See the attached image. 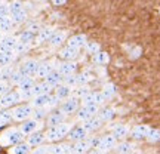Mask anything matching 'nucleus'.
Returning a JSON list of instances; mask_svg holds the SVG:
<instances>
[{"instance_id": "f257e3e1", "label": "nucleus", "mask_w": 160, "mask_h": 154, "mask_svg": "<svg viewBox=\"0 0 160 154\" xmlns=\"http://www.w3.org/2000/svg\"><path fill=\"white\" fill-rule=\"evenodd\" d=\"M71 127H73V123H68V122H64V123H61V125L48 127V131L45 132L46 142H49V144L59 142L61 139L67 138L68 132L71 131Z\"/></svg>"}, {"instance_id": "f03ea898", "label": "nucleus", "mask_w": 160, "mask_h": 154, "mask_svg": "<svg viewBox=\"0 0 160 154\" xmlns=\"http://www.w3.org/2000/svg\"><path fill=\"white\" fill-rule=\"evenodd\" d=\"M25 135L19 131V127H9L0 135V145L2 147H13L17 144L22 142Z\"/></svg>"}, {"instance_id": "7ed1b4c3", "label": "nucleus", "mask_w": 160, "mask_h": 154, "mask_svg": "<svg viewBox=\"0 0 160 154\" xmlns=\"http://www.w3.org/2000/svg\"><path fill=\"white\" fill-rule=\"evenodd\" d=\"M33 111H34V108L31 104H18L17 107L12 108V119H13V122L22 123L25 120L31 119Z\"/></svg>"}, {"instance_id": "20e7f679", "label": "nucleus", "mask_w": 160, "mask_h": 154, "mask_svg": "<svg viewBox=\"0 0 160 154\" xmlns=\"http://www.w3.org/2000/svg\"><path fill=\"white\" fill-rule=\"evenodd\" d=\"M98 139L99 138H86L77 142H73L71 145V154H88L91 151V148H97Z\"/></svg>"}, {"instance_id": "39448f33", "label": "nucleus", "mask_w": 160, "mask_h": 154, "mask_svg": "<svg viewBox=\"0 0 160 154\" xmlns=\"http://www.w3.org/2000/svg\"><path fill=\"white\" fill-rule=\"evenodd\" d=\"M22 101V97L18 91H9L6 92L3 97L0 98V104H2V108H9L12 107H17L18 104Z\"/></svg>"}, {"instance_id": "423d86ee", "label": "nucleus", "mask_w": 160, "mask_h": 154, "mask_svg": "<svg viewBox=\"0 0 160 154\" xmlns=\"http://www.w3.org/2000/svg\"><path fill=\"white\" fill-rule=\"evenodd\" d=\"M99 105H95V104H92V105H82L79 110H77V120L80 122H83L85 123L86 120H89L91 117L98 114V111H99Z\"/></svg>"}, {"instance_id": "0eeeda50", "label": "nucleus", "mask_w": 160, "mask_h": 154, "mask_svg": "<svg viewBox=\"0 0 160 154\" xmlns=\"http://www.w3.org/2000/svg\"><path fill=\"white\" fill-rule=\"evenodd\" d=\"M42 126H43V122H39V120H36L31 117V119L25 120V122H22V123L19 125V131L22 132L24 135H25V138H27L28 135H31V133L40 131Z\"/></svg>"}, {"instance_id": "6e6552de", "label": "nucleus", "mask_w": 160, "mask_h": 154, "mask_svg": "<svg viewBox=\"0 0 160 154\" xmlns=\"http://www.w3.org/2000/svg\"><path fill=\"white\" fill-rule=\"evenodd\" d=\"M117 142H119V141L114 138V135H113V133H110V135H104V137H101L99 139H98L97 148L101 150V151H104V153L107 154L108 151H111V150L116 148Z\"/></svg>"}, {"instance_id": "1a4fd4ad", "label": "nucleus", "mask_w": 160, "mask_h": 154, "mask_svg": "<svg viewBox=\"0 0 160 154\" xmlns=\"http://www.w3.org/2000/svg\"><path fill=\"white\" fill-rule=\"evenodd\" d=\"M79 105H80V101L77 98L70 97V98H67V99H64L62 102L59 104V110H61L65 116H71V114H74V113H77Z\"/></svg>"}, {"instance_id": "9d476101", "label": "nucleus", "mask_w": 160, "mask_h": 154, "mask_svg": "<svg viewBox=\"0 0 160 154\" xmlns=\"http://www.w3.org/2000/svg\"><path fill=\"white\" fill-rule=\"evenodd\" d=\"M40 61L34 59V58H30V59H25L21 65H19V70L22 71V74L25 77H34L36 73H37V68H39Z\"/></svg>"}, {"instance_id": "9b49d317", "label": "nucleus", "mask_w": 160, "mask_h": 154, "mask_svg": "<svg viewBox=\"0 0 160 154\" xmlns=\"http://www.w3.org/2000/svg\"><path fill=\"white\" fill-rule=\"evenodd\" d=\"M65 120H67V116L64 114L59 108H55L48 114V117H46V120H45V125L48 126V127H52V126H57V125L64 123Z\"/></svg>"}, {"instance_id": "f8f14e48", "label": "nucleus", "mask_w": 160, "mask_h": 154, "mask_svg": "<svg viewBox=\"0 0 160 154\" xmlns=\"http://www.w3.org/2000/svg\"><path fill=\"white\" fill-rule=\"evenodd\" d=\"M36 85V80L34 77H25V79L18 85V89L17 91L21 93L22 99H27V98H31V91Z\"/></svg>"}, {"instance_id": "ddd939ff", "label": "nucleus", "mask_w": 160, "mask_h": 154, "mask_svg": "<svg viewBox=\"0 0 160 154\" xmlns=\"http://www.w3.org/2000/svg\"><path fill=\"white\" fill-rule=\"evenodd\" d=\"M88 137H89V133H88V131L83 127V125L73 126L71 131L68 132V135H67V138H68L71 142H77V141H82V139H86Z\"/></svg>"}, {"instance_id": "4468645a", "label": "nucleus", "mask_w": 160, "mask_h": 154, "mask_svg": "<svg viewBox=\"0 0 160 154\" xmlns=\"http://www.w3.org/2000/svg\"><path fill=\"white\" fill-rule=\"evenodd\" d=\"M18 43V37L12 34H5L0 42V51L2 52H13Z\"/></svg>"}, {"instance_id": "2eb2a0df", "label": "nucleus", "mask_w": 160, "mask_h": 154, "mask_svg": "<svg viewBox=\"0 0 160 154\" xmlns=\"http://www.w3.org/2000/svg\"><path fill=\"white\" fill-rule=\"evenodd\" d=\"M52 99V93H45V95H39V97L31 98V105L33 108H48Z\"/></svg>"}, {"instance_id": "dca6fc26", "label": "nucleus", "mask_w": 160, "mask_h": 154, "mask_svg": "<svg viewBox=\"0 0 160 154\" xmlns=\"http://www.w3.org/2000/svg\"><path fill=\"white\" fill-rule=\"evenodd\" d=\"M57 30L53 28V27H42V30H40L39 33L36 34V43L37 45H42V43H46V42H49V39H51L52 36H53V33H55Z\"/></svg>"}, {"instance_id": "f3484780", "label": "nucleus", "mask_w": 160, "mask_h": 154, "mask_svg": "<svg viewBox=\"0 0 160 154\" xmlns=\"http://www.w3.org/2000/svg\"><path fill=\"white\" fill-rule=\"evenodd\" d=\"M49 154H71V144L67 142L49 144Z\"/></svg>"}, {"instance_id": "a211bd4d", "label": "nucleus", "mask_w": 160, "mask_h": 154, "mask_svg": "<svg viewBox=\"0 0 160 154\" xmlns=\"http://www.w3.org/2000/svg\"><path fill=\"white\" fill-rule=\"evenodd\" d=\"M27 142H28V145L31 147V148H34V147H39V145H43V144L46 142V135H45V132L37 131V132H34V133L28 135V137H27Z\"/></svg>"}, {"instance_id": "6ab92c4d", "label": "nucleus", "mask_w": 160, "mask_h": 154, "mask_svg": "<svg viewBox=\"0 0 160 154\" xmlns=\"http://www.w3.org/2000/svg\"><path fill=\"white\" fill-rule=\"evenodd\" d=\"M102 125H104V122L99 119L97 114V116H93V117H91L89 120H86L85 123H83V127L88 131V133H93V132H97L98 129H101Z\"/></svg>"}, {"instance_id": "aec40b11", "label": "nucleus", "mask_w": 160, "mask_h": 154, "mask_svg": "<svg viewBox=\"0 0 160 154\" xmlns=\"http://www.w3.org/2000/svg\"><path fill=\"white\" fill-rule=\"evenodd\" d=\"M67 42V33L62 31V30H59V31H55L53 36H52L51 39H49V46L51 47H61Z\"/></svg>"}, {"instance_id": "412c9836", "label": "nucleus", "mask_w": 160, "mask_h": 154, "mask_svg": "<svg viewBox=\"0 0 160 154\" xmlns=\"http://www.w3.org/2000/svg\"><path fill=\"white\" fill-rule=\"evenodd\" d=\"M62 80H64V76L58 71V68H53L49 73V74L46 76V79H45V82L46 83H49V85L55 89L57 86H59V85H62Z\"/></svg>"}, {"instance_id": "4be33fe9", "label": "nucleus", "mask_w": 160, "mask_h": 154, "mask_svg": "<svg viewBox=\"0 0 160 154\" xmlns=\"http://www.w3.org/2000/svg\"><path fill=\"white\" fill-rule=\"evenodd\" d=\"M150 132V126L147 125H137L131 131V137L137 141H141V139H147V135Z\"/></svg>"}, {"instance_id": "5701e85b", "label": "nucleus", "mask_w": 160, "mask_h": 154, "mask_svg": "<svg viewBox=\"0 0 160 154\" xmlns=\"http://www.w3.org/2000/svg\"><path fill=\"white\" fill-rule=\"evenodd\" d=\"M58 71L65 77V76H71V74H76L77 71V64L74 61H64L58 65Z\"/></svg>"}, {"instance_id": "b1692460", "label": "nucleus", "mask_w": 160, "mask_h": 154, "mask_svg": "<svg viewBox=\"0 0 160 154\" xmlns=\"http://www.w3.org/2000/svg\"><path fill=\"white\" fill-rule=\"evenodd\" d=\"M113 135L117 141H125L126 137H129L131 135V129H129V126L128 125H116L113 126Z\"/></svg>"}, {"instance_id": "393cba45", "label": "nucleus", "mask_w": 160, "mask_h": 154, "mask_svg": "<svg viewBox=\"0 0 160 154\" xmlns=\"http://www.w3.org/2000/svg\"><path fill=\"white\" fill-rule=\"evenodd\" d=\"M52 91H53V87L43 80V82H40V83H36L34 85L33 91H31V98L39 97V95H45V93H51Z\"/></svg>"}, {"instance_id": "a878e982", "label": "nucleus", "mask_w": 160, "mask_h": 154, "mask_svg": "<svg viewBox=\"0 0 160 154\" xmlns=\"http://www.w3.org/2000/svg\"><path fill=\"white\" fill-rule=\"evenodd\" d=\"M86 43H88V39H86L85 34H74L67 40V45L71 46V47H76V49H79V51L82 47H85Z\"/></svg>"}, {"instance_id": "bb28decb", "label": "nucleus", "mask_w": 160, "mask_h": 154, "mask_svg": "<svg viewBox=\"0 0 160 154\" xmlns=\"http://www.w3.org/2000/svg\"><path fill=\"white\" fill-rule=\"evenodd\" d=\"M73 95V87H70L67 85H59L55 87V97L59 99V101H64V99H67Z\"/></svg>"}, {"instance_id": "cd10ccee", "label": "nucleus", "mask_w": 160, "mask_h": 154, "mask_svg": "<svg viewBox=\"0 0 160 154\" xmlns=\"http://www.w3.org/2000/svg\"><path fill=\"white\" fill-rule=\"evenodd\" d=\"M53 70V64L52 61H42L39 64V68H37V73H36V77H40V79H46V76Z\"/></svg>"}, {"instance_id": "c85d7f7f", "label": "nucleus", "mask_w": 160, "mask_h": 154, "mask_svg": "<svg viewBox=\"0 0 160 154\" xmlns=\"http://www.w3.org/2000/svg\"><path fill=\"white\" fill-rule=\"evenodd\" d=\"M77 55H79V49L71 47V46H68V45L59 51V57L62 58L64 61H73V59L77 58Z\"/></svg>"}, {"instance_id": "c756f323", "label": "nucleus", "mask_w": 160, "mask_h": 154, "mask_svg": "<svg viewBox=\"0 0 160 154\" xmlns=\"http://www.w3.org/2000/svg\"><path fill=\"white\" fill-rule=\"evenodd\" d=\"M30 151H31V147L27 141H22L9 148V154H30Z\"/></svg>"}, {"instance_id": "7c9ffc66", "label": "nucleus", "mask_w": 160, "mask_h": 154, "mask_svg": "<svg viewBox=\"0 0 160 154\" xmlns=\"http://www.w3.org/2000/svg\"><path fill=\"white\" fill-rule=\"evenodd\" d=\"M116 154H132L133 153V145L131 142H128V141H119L117 145H116L114 148Z\"/></svg>"}, {"instance_id": "2f4dec72", "label": "nucleus", "mask_w": 160, "mask_h": 154, "mask_svg": "<svg viewBox=\"0 0 160 154\" xmlns=\"http://www.w3.org/2000/svg\"><path fill=\"white\" fill-rule=\"evenodd\" d=\"M9 17H11L13 25H21V24L27 22V19H28V13H27L25 9H22V11L15 12V13H12V15H9Z\"/></svg>"}, {"instance_id": "473e14b6", "label": "nucleus", "mask_w": 160, "mask_h": 154, "mask_svg": "<svg viewBox=\"0 0 160 154\" xmlns=\"http://www.w3.org/2000/svg\"><path fill=\"white\" fill-rule=\"evenodd\" d=\"M15 52H2L0 51V67H8L12 65V62L15 61Z\"/></svg>"}, {"instance_id": "72a5a7b5", "label": "nucleus", "mask_w": 160, "mask_h": 154, "mask_svg": "<svg viewBox=\"0 0 160 154\" xmlns=\"http://www.w3.org/2000/svg\"><path fill=\"white\" fill-rule=\"evenodd\" d=\"M98 117L102 120L104 123L110 122V120L114 119V110L110 108V107H102V108H99V111H98Z\"/></svg>"}, {"instance_id": "f704fd0d", "label": "nucleus", "mask_w": 160, "mask_h": 154, "mask_svg": "<svg viewBox=\"0 0 160 154\" xmlns=\"http://www.w3.org/2000/svg\"><path fill=\"white\" fill-rule=\"evenodd\" d=\"M11 122H13V119H12V110L2 108L0 110V127L9 125Z\"/></svg>"}, {"instance_id": "c9c22d12", "label": "nucleus", "mask_w": 160, "mask_h": 154, "mask_svg": "<svg viewBox=\"0 0 160 154\" xmlns=\"http://www.w3.org/2000/svg\"><path fill=\"white\" fill-rule=\"evenodd\" d=\"M36 40V34H33V33H30V31H27V30H24L21 34L18 36V42L19 43H25V45H33V42Z\"/></svg>"}, {"instance_id": "e433bc0d", "label": "nucleus", "mask_w": 160, "mask_h": 154, "mask_svg": "<svg viewBox=\"0 0 160 154\" xmlns=\"http://www.w3.org/2000/svg\"><path fill=\"white\" fill-rule=\"evenodd\" d=\"M12 28H13V22H12L11 17L0 18V33H2V34H5V33H9Z\"/></svg>"}, {"instance_id": "4c0bfd02", "label": "nucleus", "mask_w": 160, "mask_h": 154, "mask_svg": "<svg viewBox=\"0 0 160 154\" xmlns=\"http://www.w3.org/2000/svg\"><path fill=\"white\" fill-rule=\"evenodd\" d=\"M24 79H25V76L22 74V71H21L19 68H15L13 70V73H12V76H11V79H9V85L18 86Z\"/></svg>"}, {"instance_id": "58836bf2", "label": "nucleus", "mask_w": 160, "mask_h": 154, "mask_svg": "<svg viewBox=\"0 0 160 154\" xmlns=\"http://www.w3.org/2000/svg\"><path fill=\"white\" fill-rule=\"evenodd\" d=\"M89 92H91V91H89L88 85H86V86H76V87H73V95H71V97L77 98V99H82V98L86 97Z\"/></svg>"}, {"instance_id": "ea45409f", "label": "nucleus", "mask_w": 160, "mask_h": 154, "mask_svg": "<svg viewBox=\"0 0 160 154\" xmlns=\"http://www.w3.org/2000/svg\"><path fill=\"white\" fill-rule=\"evenodd\" d=\"M0 80L2 82H6V83H9V79H11L12 73H13V67L12 65H8V67H0Z\"/></svg>"}, {"instance_id": "a19ab883", "label": "nucleus", "mask_w": 160, "mask_h": 154, "mask_svg": "<svg viewBox=\"0 0 160 154\" xmlns=\"http://www.w3.org/2000/svg\"><path fill=\"white\" fill-rule=\"evenodd\" d=\"M92 80V73L91 71H83L77 74V86H86Z\"/></svg>"}, {"instance_id": "79ce46f5", "label": "nucleus", "mask_w": 160, "mask_h": 154, "mask_svg": "<svg viewBox=\"0 0 160 154\" xmlns=\"http://www.w3.org/2000/svg\"><path fill=\"white\" fill-rule=\"evenodd\" d=\"M48 114H49V111H48V108H34V111H33V119L39 120V122H45L46 117H48Z\"/></svg>"}, {"instance_id": "37998d69", "label": "nucleus", "mask_w": 160, "mask_h": 154, "mask_svg": "<svg viewBox=\"0 0 160 154\" xmlns=\"http://www.w3.org/2000/svg\"><path fill=\"white\" fill-rule=\"evenodd\" d=\"M102 93L105 95L107 101H110V99L116 95V86H114V83H107V85L102 87Z\"/></svg>"}, {"instance_id": "c03bdc74", "label": "nucleus", "mask_w": 160, "mask_h": 154, "mask_svg": "<svg viewBox=\"0 0 160 154\" xmlns=\"http://www.w3.org/2000/svg\"><path fill=\"white\" fill-rule=\"evenodd\" d=\"M93 61H95L97 64L104 65V64H107L110 61V57H108V53H107V52L99 51L98 53H95V55H93Z\"/></svg>"}, {"instance_id": "a18cd8bd", "label": "nucleus", "mask_w": 160, "mask_h": 154, "mask_svg": "<svg viewBox=\"0 0 160 154\" xmlns=\"http://www.w3.org/2000/svg\"><path fill=\"white\" fill-rule=\"evenodd\" d=\"M24 9V3L21 0H12L9 3V15L15 13V12H19Z\"/></svg>"}, {"instance_id": "49530a36", "label": "nucleus", "mask_w": 160, "mask_h": 154, "mask_svg": "<svg viewBox=\"0 0 160 154\" xmlns=\"http://www.w3.org/2000/svg\"><path fill=\"white\" fill-rule=\"evenodd\" d=\"M147 139H148L150 142H159L160 141V129H153V127H150Z\"/></svg>"}, {"instance_id": "de8ad7c7", "label": "nucleus", "mask_w": 160, "mask_h": 154, "mask_svg": "<svg viewBox=\"0 0 160 154\" xmlns=\"http://www.w3.org/2000/svg\"><path fill=\"white\" fill-rule=\"evenodd\" d=\"M27 31H30V33H33V34H37L40 30H42V24L37 22V21H31V22L27 24Z\"/></svg>"}, {"instance_id": "09e8293b", "label": "nucleus", "mask_w": 160, "mask_h": 154, "mask_svg": "<svg viewBox=\"0 0 160 154\" xmlns=\"http://www.w3.org/2000/svg\"><path fill=\"white\" fill-rule=\"evenodd\" d=\"M86 51H88V53L95 55V53H98V52L101 51V47H99V45H98L97 42H88L86 43Z\"/></svg>"}, {"instance_id": "8fccbe9b", "label": "nucleus", "mask_w": 160, "mask_h": 154, "mask_svg": "<svg viewBox=\"0 0 160 154\" xmlns=\"http://www.w3.org/2000/svg\"><path fill=\"white\" fill-rule=\"evenodd\" d=\"M30 154H49V144H43V145L31 148Z\"/></svg>"}, {"instance_id": "3c124183", "label": "nucleus", "mask_w": 160, "mask_h": 154, "mask_svg": "<svg viewBox=\"0 0 160 154\" xmlns=\"http://www.w3.org/2000/svg\"><path fill=\"white\" fill-rule=\"evenodd\" d=\"M64 85L70 86V87H76L77 86V74H71V76H65L62 80Z\"/></svg>"}, {"instance_id": "603ef678", "label": "nucleus", "mask_w": 160, "mask_h": 154, "mask_svg": "<svg viewBox=\"0 0 160 154\" xmlns=\"http://www.w3.org/2000/svg\"><path fill=\"white\" fill-rule=\"evenodd\" d=\"M82 105H92V104H95V92H89L86 97H83L82 99ZM97 105V104H95Z\"/></svg>"}, {"instance_id": "864d4df0", "label": "nucleus", "mask_w": 160, "mask_h": 154, "mask_svg": "<svg viewBox=\"0 0 160 154\" xmlns=\"http://www.w3.org/2000/svg\"><path fill=\"white\" fill-rule=\"evenodd\" d=\"M30 47H31L30 45H25V43H19V42H18L17 46H15V51H13V52H15V55H21V53H25Z\"/></svg>"}, {"instance_id": "5fc2aeb1", "label": "nucleus", "mask_w": 160, "mask_h": 154, "mask_svg": "<svg viewBox=\"0 0 160 154\" xmlns=\"http://www.w3.org/2000/svg\"><path fill=\"white\" fill-rule=\"evenodd\" d=\"M9 17V3L8 2H0V18Z\"/></svg>"}, {"instance_id": "6e6d98bb", "label": "nucleus", "mask_w": 160, "mask_h": 154, "mask_svg": "<svg viewBox=\"0 0 160 154\" xmlns=\"http://www.w3.org/2000/svg\"><path fill=\"white\" fill-rule=\"evenodd\" d=\"M104 102H107V98H105V95L102 93V91H101V92H95V104L101 107Z\"/></svg>"}, {"instance_id": "4d7b16f0", "label": "nucleus", "mask_w": 160, "mask_h": 154, "mask_svg": "<svg viewBox=\"0 0 160 154\" xmlns=\"http://www.w3.org/2000/svg\"><path fill=\"white\" fill-rule=\"evenodd\" d=\"M6 92H9V83H6V82H2V80H0V98L3 97Z\"/></svg>"}, {"instance_id": "13d9d810", "label": "nucleus", "mask_w": 160, "mask_h": 154, "mask_svg": "<svg viewBox=\"0 0 160 154\" xmlns=\"http://www.w3.org/2000/svg\"><path fill=\"white\" fill-rule=\"evenodd\" d=\"M65 2H67V0H52V3L55 6H61V5H64Z\"/></svg>"}, {"instance_id": "bf43d9fd", "label": "nucleus", "mask_w": 160, "mask_h": 154, "mask_svg": "<svg viewBox=\"0 0 160 154\" xmlns=\"http://www.w3.org/2000/svg\"><path fill=\"white\" fill-rule=\"evenodd\" d=\"M88 154H105L104 151H101V150H98V148H93V150H91Z\"/></svg>"}, {"instance_id": "052dcab7", "label": "nucleus", "mask_w": 160, "mask_h": 154, "mask_svg": "<svg viewBox=\"0 0 160 154\" xmlns=\"http://www.w3.org/2000/svg\"><path fill=\"white\" fill-rule=\"evenodd\" d=\"M37 2H40V3H45V2H49V0H37Z\"/></svg>"}, {"instance_id": "680f3d73", "label": "nucleus", "mask_w": 160, "mask_h": 154, "mask_svg": "<svg viewBox=\"0 0 160 154\" xmlns=\"http://www.w3.org/2000/svg\"><path fill=\"white\" fill-rule=\"evenodd\" d=\"M3 36L5 34H2V33H0V42H2V39H3Z\"/></svg>"}, {"instance_id": "e2e57ef3", "label": "nucleus", "mask_w": 160, "mask_h": 154, "mask_svg": "<svg viewBox=\"0 0 160 154\" xmlns=\"http://www.w3.org/2000/svg\"><path fill=\"white\" fill-rule=\"evenodd\" d=\"M0 2H6V0H0Z\"/></svg>"}, {"instance_id": "0e129e2a", "label": "nucleus", "mask_w": 160, "mask_h": 154, "mask_svg": "<svg viewBox=\"0 0 160 154\" xmlns=\"http://www.w3.org/2000/svg\"><path fill=\"white\" fill-rule=\"evenodd\" d=\"M0 110H2V104H0Z\"/></svg>"}, {"instance_id": "69168bd1", "label": "nucleus", "mask_w": 160, "mask_h": 154, "mask_svg": "<svg viewBox=\"0 0 160 154\" xmlns=\"http://www.w3.org/2000/svg\"><path fill=\"white\" fill-rule=\"evenodd\" d=\"M0 70H2V68H0Z\"/></svg>"}]
</instances>
